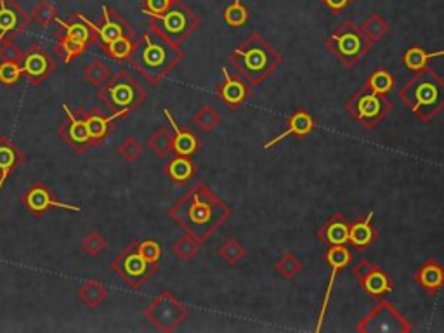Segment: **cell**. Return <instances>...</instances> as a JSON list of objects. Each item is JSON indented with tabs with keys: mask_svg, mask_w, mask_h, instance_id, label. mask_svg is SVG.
I'll return each mask as SVG.
<instances>
[{
	"mask_svg": "<svg viewBox=\"0 0 444 333\" xmlns=\"http://www.w3.org/2000/svg\"><path fill=\"white\" fill-rule=\"evenodd\" d=\"M233 210L204 182H197L169 210V215L186 233L200 241L208 240L231 217Z\"/></svg>",
	"mask_w": 444,
	"mask_h": 333,
	"instance_id": "1",
	"label": "cell"
},
{
	"mask_svg": "<svg viewBox=\"0 0 444 333\" xmlns=\"http://www.w3.org/2000/svg\"><path fill=\"white\" fill-rule=\"evenodd\" d=\"M184 54L175 42L155 34H145L134 44L129 61L151 86H158L177 68Z\"/></svg>",
	"mask_w": 444,
	"mask_h": 333,
	"instance_id": "2",
	"label": "cell"
},
{
	"mask_svg": "<svg viewBox=\"0 0 444 333\" xmlns=\"http://www.w3.org/2000/svg\"><path fill=\"white\" fill-rule=\"evenodd\" d=\"M282 54L259 34L254 32L243 44L238 45L230 58L238 75L248 86H260L282 64Z\"/></svg>",
	"mask_w": 444,
	"mask_h": 333,
	"instance_id": "3",
	"label": "cell"
},
{
	"mask_svg": "<svg viewBox=\"0 0 444 333\" xmlns=\"http://www.w3.org/2000/svg\"><path fill=\"white\" fill-rule=\"evenodd\" d=\"M399 99L420 122H432L444 110V80L430 68L417 71L401 87Z\"/></svg>",
	"mask_w": 444,
	"mask_h": 333,
	"instance_id": "4",
	"label": "cell"
},
{
	"mask_svg": "<svg viewBox=\"0 0 444 333\" xmlns=\"http://www.w3.org/2000/svg\"><path fill=\"white\" fill-rule=\"evenodd\" d=\"M325 49L344 66L352 68L370 54L371 42L354 21H345L326 38Z\"/></svg>",
	"mask_w": 444,
	"mask_h": 333,
	"instance_id": "5",
	"label": "cell"
},
{
	"mask_svg": "<svg viewBox=\"0 0 444 333\" xmlns=\"http://www.w3.org/2000/svg\"><path fill=\"white\" fill-rule=\"evenodd\" d=\"M148 99V92L132 75L120 71L99 89V101L111 111H132Z\"/></svg>",
	"mask_w": 444,
	"mask_h": 333,
	"instance_id": "6",
	"label": "cell"
},
{
	"mask_svg": "<svg viewBox=\"0 0 444 333\" xmlns=\"http://www.w3.org/2000/svg\"><path fill=\"white\" fill-rule=\"evenodd\" d=\"M151 32L175 42V44L195 34L198 25H200L197 14L179 0H174V4L169 11L160 16H151Z\"/></svg>",
	"mask_w": 444,
	"mask_h": 333,
	"instance_id": "7",
	"label": "cell"
},
{
	"mask_svg": "<svg viewBox=\"0 0 444 333\" xmlns=\"http://www.w3.org/2000/svg\"><path fill=\"white\" fill-rule=\"evenodd\" d=\"M345 110L349 116L361 125V129L371 130L382 120L387 119L388 113L393 111V104L385 96L371 92L363 87L345 103Z\"/></svg>",
	"mask_w": 444,
	"mask_h": 333,
	"instance_id": "8",
	"label": "cell"
},
{
	"mask_svg": "<svg viewBox=\"0 0 444 333\" xmlns=\"http://www.w3.org/2000/svg\"><path fill=\"white\" fill-rule=\"evenodd\" d=\"M111 269L115 271L120 276V280L123 283H127L130 288H139V286H143L146 282L151 280L153 274L158 271V266L148 262L141 256V252L137 250V245L134 241L130 247L123 248L122 252L116 256Z\"/></svg>",
	"mask_w": 444,
	"mask_h": 333,
	"instance_id": "9",
	"label": "cell"
},
{
	"mask_svg": "<svg viewBox=\"0 0 444 333\" xmlns=\"http://www.w3.org/2000/svg\"><path fill=\"white\" fill-rule=\"evenodd\" d=\"M356 330L361 333H408L411 332V323L387 300H382L359 319Z\"/></svg>",
	"mask_w": 444,
	"mask_h": 333,
	"instance_id": "10",
	"label": "cell"
},
{
	"mask_svg": "<svg viewBox=\"0 0 444 333\" xmlns=\"http://www.w3.org/2000/svg\"><path fill=\"white\" fill-rule=\"evenodd\" d=\"M145 314L160 332H174L188 318L189 312L174 293L162 292L146 308Z\"/></svg>",
	"mask_w": 444,
	"mask_h": 333,
	"instance_id": "11",
	"label": "cell"
},
{
	"mask_svg": "<svg viewBox=\"0 0 444 333\" xmlns=\"http://www.w3.org/2000/svg\"><path fill=\"white\" fill-rule=\"evenodd\" d=\"M352 276L358 280L361 290L371 299H384L394 290L391 276L368 259H363L352 269Z\"/></svg>",
	"mask_w": 444,
	"mask_h": 333,
	"instance_id": "12",
	"label": "cell"
},
{
	"mask_svg": "<svg viewBox=\"0 0 444 333\" xmlns=\"http://www.w3.org/2000/svg\"><path fill=\"white\" fill-rule=\"evenodd\" d=\"M325 262L328 264L330 267V278H328V285H326L325 290V297H323L321 302V311H319L318 316V326L316 330H321L323 319H325L326 309L330 306V299H332V292H333V285H335V280H337V274L341 273L342 269L349 266L352 262V254L345 245H335V247H328L325 254Z\"/></svg>",
	"mask_w": 444,
	"mask_h": 333,
	"instance_id": "13",
	"label": "cell"
},
{
	"mask_svg": "<svg viewBox=\"0 0 444 333\" xmlns=\"http://www.w3.org/2000/svg\"><path fill=\"white\" fill-rule=\"evenodd\" d=\"M23 204H25V208L28 214L35 215H44L49 208H61V210H68V212H84L86 208L78 207V205H70V204H63V201L54 200L52 197V193L45 188V184L42 182H37L30 191L26 193L25 198H23Z\"/></svg>",
	"mask_w": 444,
	"mask_h": 333,
	"instance_id": "14",
	"label": "cell"
},
{
	"mask_svg": "<svg viewBox=\"0 0 444 333\" xmlns=\"http://www.w3.org/2000/svg\"><path fill=\"white\" fill-rule=\"evenodd\" d=\"M222 75H224V80L215 87L214 92L221 97L222 103L226 106H230L231 110H236L250 97V86L240 75L230 73L227 68H222Z\"/></svg>",
	"mask_w": 444,
	"mask_h": 333,
	"instance_id": "15",
	"label": "cell"
},
{
	"mask_svg": "<svg viewBox=\"0 0 444 333\" xmlns=\"http://www.w3.org/2000/svg\"><path fill=\"white\" fill-rule=\"evenodd\" d=\"M63 110L64 113H66L68 123L61 127L60 136L66 141V145H70L71 148H75L77 151H84V149L92 148V143L89 141V136H87L84 119H77L70 111L68 104H63Z\"/></svg>",
	"mask_w": 444,
	"mask_h": 333,
	"instance_id": "16",
	"label": "cell"
},
{
	"mask_svg": "<svg viewBox=\"0 0 444 333\" xmlns=\"http://www.w3.org/2000/svg\"><path fill=\"white\" fill-rule=\"evenodd\" d=\"M378 238V231L375 227V212H368L367 215L359 217L358 221L351 222L349 226V243L356 250H365L375 243Z\"/></svg>",
	"mask_w": 444,
	"mask_h": 333,
	"instance_id": "17",
	"label": "cell"
},
{
	"mask_svg": "<svg viewBox=\"0 0 444 333\" xmlns=\"http://www.w3.org/2000/svg\"><path fill=\"white\" fill-rule=\"evenodd\" d=\"M52 60L49 58V54L45 51H42L40 47L32 49L26 56H23L21 61V70L23 75H25L32 84H38V82L44 80L49 73H51Z\"/></svg>",
	"mask_w": 444,
	"mask_h": 333,
	"instance_id": "18",
	"label": "cell"
},
{
	"mask_svg": "<svg viewBox=\"0 0 444 333\" xmlns=\"http://www.w3.org/2000/svg\"><path fill=\"white\" fill-rule=\"evenodd\" d=\"M314 125H316L314 119L309 115L308 111H304V110L295 111V113H293V115L288 119V122H286V129L283 130L282 134H278L276 137H273L271 141H267L266 145H264V149L274 148V146L280 145V143H282L283 139H286V137L309 136V134L314 130Z\"/></svg>",
	"mask_w": 444,
	"mask_h": 333,
	"instance_id": "19",
	"label": "cell"
},
{
	"mask_svg": "<svg viewBox=\"0 0 444 333\" xmlns=\"http://www.w3.org/2000/svg\"><path fill=\"white\" fill-rule=\"evenodd\" d=\"M349 226L351 221L344 214H335L328 219L318 231V238L326 247L349 243Z\"/></svg>",
	"mask_w": 444,
	"mask_h": 333,
	"instance_id": "20",
	"label": "cell"
},
{
	"mask_svg": "<svg viewBox=\"0 0 444 333\" xmlns=\"http://www.w3.org/2000/svg\"><path fill=\"white\" fill-rule=\"evenodd\" d=\"M415 280L429 295H436L444 288V266L439 260H426L415 273Z\"/></svg>",
	"mask_w": 444,
	"mask_h": 333,
	"instance_id": "21",
	"label": "cell"
},
{
	"mask_svg": "<svg viewBox=\"0 0 444 333\" xmlns=\"http://www.w3.org/2000/svg\"><path fill=\"white\" fill-rule=\"evenodd\" d=\"M163 113H165V119L169 120V125L172 129V136H174V153L181 156H191L200 149V141L198 137L188 129H182L175 119L172 116L171 110L169 108H163Z\"/></svg>",
	"mask_w": 444,
	"mask_h": 333,
	"instance_id": "22",
	"label": "cell"
},
{
	"mask_svg": "<svg viewBox=\"0 0 444 333\" xmlns=\"http://www.w3.org/2000/svg\"><path fill=\"white\" fill-rule=\"evenodd\" d=\"M103 14H104V25L103 26H96L94 23L87 21L86 18H84V14H77L78 18L82 19V21L86 23L87 26H89L90 30H94L97 34V37H99V40L103 42V45L106 47V45H110L111 42H115L116 38L123 37V35H132V30H129L125 25H123V21H115V19L111 18L110 16V11H108L106 8H103Z\"/></svg>",
	"mask_w": 444,
	"mask_h": 333,
	"instance_id": "23",
	"label": "cell"
},
{
	"mask_svg": "<svg viewBox=\"0 0 444 333\" xmlns=\"http://www.w3.org/2000/svg\"><path fill=\"white\" fill-rule=\"evenodd\" d=\"M127 115H129V111H115V113L110 116L87 115L86 119H84V122H86L87 136H89V141L92 143V146L103 145L104 137H106L108 132H110L111 123Z\"/></svg>",
	"mask_w": 444,
	"mask_h": 333,
	"instance_id": "24",
	"label": "cell"
},
{
	"mask_svg": "<svg viewBox=\"0 0 444 333\" xmlns=\"http://www.w3.org/2000/svg\"><path fill=\"white\" fill-rule=\"evenodd\" d=\"M165 172L169 174V177L177 184H184V182L191 181L197 174V165L189 160V156L175 155L174 158L169 162V165L165 166Z\"/></svg>",
	"mask_w": 444,
	"mask_h": 333,
	"instance_id": "25",
	"label": "cell"
},
{
	"mask_svg": "<svg viewBox=\"0 0 444 333\" xmlns=\"http://www.w3.org/2000/svg\"><path fill=\"white\" fill-rule=\"evenodd\" d=\"M444 56V49L443 51H434V52H427L423 51L422 47L419 45H415V47H410L403 56V63L404 66L408 68L410 71H422L426 68H429V61L434 60V58H443Z\"/></svg>",
	"mask_w": 444,
	"mask_h": 333,
	"instance_id": "26",
	"label": "cell"
},
{
	"mask_svg": "<svg viewBox=\"0 0 444 333\" xmlns=\"http://www.w3.org/2000/svg\"><path fill=\"white\" fill-rule=\"evenodd\" d=\"M23 163V153L9 139H0V175H11Z\"/></svg>",
	"mask_w": 444,
	"mask_h": 333,
	"instance_id": "27",
	"label": "cell"
},
{
	"mask_svg": "<svg viewBox=\"0 0 444 333\" xmlns=\"http://www.w3.org/2000/svg\"><path fill=\"white\" fill-rule=\"evenodd\" d=\"M106 295L108 288L103 283L96 282V280H89V282H86L78 288V299L90 309L97 308V306L106 299Z\"/></svg>",
	"mask_w": 444,
	"mask_h": 333,
	"instance_id": "28",
	"label": "cell"
},
{
	"mask_svg": "<svg viewBox=\"0 0 444 333\" xmlns=\"http://www.w3.org/2000/svg\"><path fill=\"white\" fill-rule=\"evenodd\" d=\"M394 86H396L394 75L391 73V71L380 68V70H375L373 73L367 78L365 89L371 90V92L375 94H380V96H387V94L394 89Z\"/></svg>",
	"mask_w": 444,
	"mask_h": 333,
	"instance_id": "29",
	"label": "cell"
},
{
	"mask_svg": "<svg viewBox=\"0 0 444 333\" xmlns=\"http://www.w3.org/2000/svg\"><path fill=\"white\" fill-rule=\"evenodd\" d=\"M148 145L158 158H166V156H171V153L174 151V136H172L171 130L166 129V127H160L149 137Z\"/></svg>",
	"mask_w": 444,
	"mask_h": 333,
	"instance_id": "30",
	"label": "cell"
},
{
	"mask_svg": "<svg viewBox=\"0 0 444 333\" xmlns=\"http://www.w3.org/2000/svg\"><path fill=\"white\" fill-rule=\"evenodd\" d=\"M359 28H361V32L365 34V37H367L371 44H375V42L382 40V38L387 35L388 23L385 21L384 16L371 14L370 18L365 19L363 25L359 26Z\"/></svg>",
	"mask_w": 444,
	"mask_h": 333,
	"instance_id": "31",
	"label": "cell"
},
{
	"mask_svg": "<svg viewBox=\"0 0 444 333\" xmlns=\"http://www.w3.org/2000/svg\"><path fill=\"white\" fill-rule=\"evenodd\" d=\"M172 250H174V254L179 257V259L188 262V260L195 259V257L198 256V252L201 250V241L198 240V238L193 236V234L186 233L184 236H181L177 241H175Z\"/></svg>",
	"mask_w": 444,
	"mask_h": 333,
	"instance_id": "32",
	"label": "cell"
},
{
	"mask_svg": "<svg viewBox=\"0 0 444 333\" xmlns=\"http://www.w3.org/2000/svg\"><path fill=\"white\" fill-rule=\"evenodd\" d=\"M19 26V14L16 8H9L5 0H0V42L12 35Z\"/></svg>",
	"mask_w": 444,
	"mask_h": 333,
	"instance_id": "33",
	"label": "cell"
},
{
	"mask_svg": "<svg viewBox=\"0 0 444 333\" xmlns=\"http://www.w3.org/2000/svg\"><path fill=\"white\" fill-rule=\"evenodd\" d=\"M193 123L201 130V132H212L215 130V127H219L221 123V115L210 104H205L200 110L197 111V115L193 116Z\"/></svg>",
	"mask_w": 444,
	"mask_h": 333,
	"instance_id": "34",
	"label": "cell"
},
{
	"mask_svg": "<svg viewBox=\"0 0 444 333\" xmlns=\"http://www.w3.org/2000/svg\"><path fill=\"white\" fill-rule=\"evenodd\" d=\"M217 254L219 257L227 264V266L233 267L236 266L240 260H243L247 250H245V247L236 240V238H230V240H226L221 247H219Z\"/></svg>",
	"mask_w": 444,
	"mask_h": 333,
	"instance_id": "35",
	"label": "cell"
},
{
	"mask_svg": "<svg viewBox=\"0 0 444 333\" xmlns=\"http://www.w3.org/2000/svg\"><path fill=\"white\" fill-rule=\"evenodd\" d=\"M274 269H276V273L280 274V276L285 278V280H293V278L304 269V266L302 260H300L295 254L286 252L282 259L274 264Z\"/></svg>",
	"mask_w": 444,
	"mask_h": 333,
	"instance_id": "36",
	"label": "cell"
},
{
	"mask_svg": "<svg viewBox=\"0 0 444 333\" xmlns=\"http://www.w3.org/2000/svg\"><path fill=\"white\" fill-rule=\"evenodd\" d=\"M84 75H86L87 82H89L90 86L94 87H103L104 84H106L108 80H110L111 77V71L110 68L106 66V64L103 63L101 60H94L92 63H89L86 66V70H84Z\"/></svg>",
	"mask_w": 444,
	"mask_h": 333,
	"instance_id": "37",
	"label": "cell"
},
{
	"mask_svg": "<svg viewBox=\"0 0 444 333\" xmlns=\"http://www.w3.org/2000/svg\"><path fill=\"white\" fill-rule=\"evenodd\" d=\"M136 42L132 40V35H123V37L116 38L115 42H111L110 45H106V52L110 58L116 61H125L129 60L130 54H132V49Z\"/></svg>",
	"mask_w": 444,
	"mask_h": 333,
	"instance_id": "38",
	"label": "cell"
},
{
	"mask_svg": "<svg viewBox=\"0 0 444 333\" xmlns=\"http://www.w3.org/2000/svg\"><path fill=\"white\" fill-rule=\"evenodd\" d=\"M224 21L231 28H241L248 21V9L245 8L241 0H233L224 11Z\"/></svg>",
	"mask_w": 444,
	"mask_h": 333,
	"instance_id": "39",
	"label": "cell"
},
{
	"mask_svg": "<svg viewBox=\"0 0 444 333\" xmlns=\"http://www.w3.org/2000/svg\"><path fill=\"white\" fill-rule=\"evenodd\" d=\"M106 238L101 233H97V231H90V233H87L86 236L82 238V248H84V252L90 257H96L99 256V254H103L104 250H106Z\"/></svg>",
	"mask_w": 444,
	"mask_h": 333,
	"instance_id": "40",
	"label": "cell"
},
{
	"mask_svg": "<svg viewBox=\"0 0 444 333\" xmlns=\"http://www.w3.org/2000/svg\"><path fill=\"white\" fill-rule=\"evenodd\" d=\"M137 250L141 252V256L145 257L148 262L155 264L160 267V260H162V245L155 240H141L136 241Z\"/></svg>",
	"mask_w": 444,
	"mask_h": 333,
	"instance_id": "41",
	"label": "cell"
},
{
	"mask_svg": "<svg viewBox=\"0 0 444 333\" xmlns=\"http://www.w3.org/2000/svg\"><path fill=\"white\" fill-rule=\"evenodd\" d=\"M21 63H16V61H2L0 63V84L14 86L16 82L21 78Z\"/></svg>",
	"mask_w": 444,
	"mask_h": 333,
	"instance_id": "42",
	"label": "cell"
},
{
	"mask_svg": "<svg viewBox=\"0 0 444 333\" xmlns=\"http://www.w3.org/2000/svg\"><path fill=\"white\" fill-rule=\"evenodd\" d=\"M86 47H87V44H84V42L77 40V38H73V37H68L66 34L63 35V38H61V42H60V49L64 56V63H70L75 56L82 54V52L86 51Z\"/></svg>",
	"mask_w": 444,
	"mask_h": 333,
	"instance_id": "43",
	"label": "cell"
},
{
	"mask_svg": "<svg viewBox=\"0 0 444 333\" xmlns=\"http://www.w3.org/2000/svg\"><path fill=\"white\" fill-rule=\"evenodd\" d=\"M32 18L40 26H49L52 21H56L58 16H56V8L51 2H38L32 12Z\"/></svg>",
	"mask_w": 444,
	"mask_h": 333,
	"instance_id": "44",
	"label": "cell"
},
{
	"mask_svg": "<svg viewBox=\"0 0 444 333\" xmlns=\"http://www.w3.org/2000/svg\"><path fill=\"white\" fill-rule=\"evenodd\" d=\"M119 153L125 162H136L141 156L143 146L136 137H127L125 141L119 146Z\"/></svg>",
	"mask_w": 444,
	"mask_h": 333,
	"instance_id": "45",
	"label": "cell"
},
{
	"mask_svg": "<svg viewBox=\"0 0 444 333\" xmlns=\"http://www.w3.org/2000/svg\"><path fill=\"white\" fill-rule=\"evenodd\" d=\"M145 14L151 18V16H160L169 11L172 8V4H174V0H145Z\"/></svg>",
	"mask_w": 444,
	"mask_h": 333,
	"instance_id": "46",
	"label": "cell"
},
{
	"mask_svg": "<svg viewBox=\"0 0 444 333\" xmlns=\"http://www.w3.org/2000/svg\"><path fill=\"white\" fill-rule=\"evenodd\" d=\"M0 60L2 61H16L21 63L23 61V52L19 51V47H16L11 42H5L4 47L0 49Z\"/></svg>",
	"mask_w": 444,
	"mask_h": 333,
	"instance_id": "47",
	"label": "cell"
},
{
	"mask_svg": "<svg viewBox=\"0 0 444 333\" xmlns=\"http://www.w3.org/2000/svg\"><path fill=\"white\" fill-rule=\"evenodd\" d=\"M323 4L330 9L332 12H341L345 8H349L351 0H323Z\"/></svg>",
	"mask_w": 444,
	"mask_h": 333,
	"instance_id": "48",
	"label": "cell"
},
{
	"mask_svg": "<svg viewBox=\"0 0 444 333\" xmlns=\"http://www.w3.org/2000/svg\"><path fill=\"white\" fill-rule=\"evenodd\" d=\"M8 177H9V175H0V189H2V188H4V182L5 181H8Z\"/></svg>",
	"mask_w": 444,
	"mask_h": 333,
	"instance_id": "49",
	"label": "cell"
}]
</instances>
